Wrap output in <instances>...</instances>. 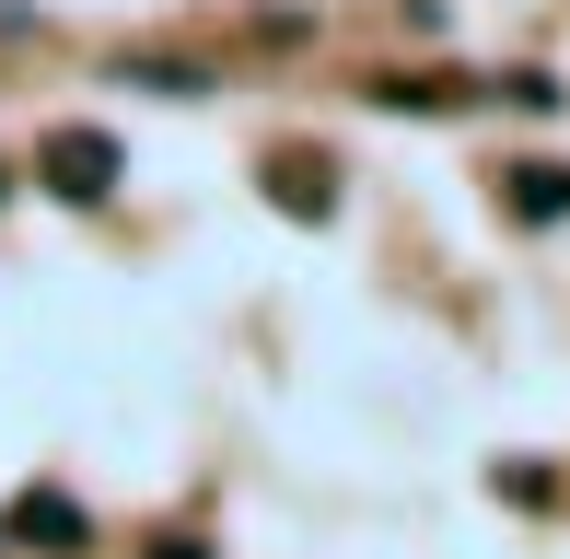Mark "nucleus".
<instances>
[{
    "mask_svg": "<svg viewBox=\"0 0 570 559\" xmlns=\"http://www.w3.org/2000/svg\"><path fill=\"white\" fill-rule=\"evenodd\" d=\"M117 175H128V151H117L106 129H47V140H36V187H47V198H70V210L117 198Z\"/></svg>",
    "mask_w": 570,
    "mask_h": 559,
    "instance_id": "nucleus-1",
    "label": "nucleus"
},
{
    "mask_svg": "<svg viewBox=\"0 0 570 559\" xmlns=\"http://www.w3.org/2000/svg\"><path fill=\"white\" fill-rule=\"evenodd\" d=\"M0 524H12L23 548H82V537H94V524H82V501H70V490H23V501H12Z\"/></svg>",
    "mask_w": 570,
    "mask_h": 559,
    "instance_id": "nucleus-2",
    "label": "nucleus"
},
{
    "mask_svg": "<svg viewBox=\"0 0 570 559\" xmlns=\"http://www.w3.org/2000/svg\"><path fill=\"white\" fill-rule=\"evenodd\" d=\"M501 187H512V222H535V234L570 222V164H512Z\"/></svg>",
    "mask_w": 570,
    "mask_h": 559,
    "instance_id": "nucleus-3",
    "label": "nucleus"
},
{
    "mask_svg": "<svg viewBox=\"0 0 570 559\" xmlns=\"http://www.w3.org/2000/svg\"><path fill=\"white\" fill-rule=\"evenodd\" d=\"M117 70H128V82H151V94H198L187 59H117Z\"/></svg>",
    "mask_w": 570,
    "mask_h": 559,
    "instance_id": "nucleus-4",
    "label": "nucleus"
},
{
    "mask_svg": "<svg viewBox=\"0 0 570 559\" xmlns=\"http://www.w3.org/2000/svg\"><path fill=\"white\" fill-rule=\"evenodd\" d=\"M151 559H210V548H198V537H164V548H151Z\"/></svg>",
    "mask_w": 570,
    "mask_h": 559,
    "instance_id": "nucleus-5",
    "label": "nucleus"
}]
</instances>
